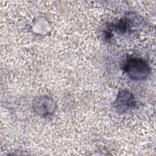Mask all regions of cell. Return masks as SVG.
I'll use <instances>...</instances> for the list:
<instances>
[{"mask_svg":"<svg viewBox=\"0 0 156 156\" xmlns=\"http://www.w3.org/2000/svg\"><path fill=\"white\" fill-rule=\"evenodd\" d=\"M56 104L54 99L48 96H40L32 102V108L35 113L41 117L51 116L55 111Z\"/></svg>","mask_w":156,"mask_h":156,"instance_id":"2","label":"cell"},{"mask_svg":"<svg viewBox=\"0 0 156 156\" xmlns=\"http://www.w3.org/2000/svg\"><path fill=\"white\" fill-rule=\"evenodd\" d=\"M141 18L131 13L126 15L116 24H112L110 28L119 34L129 33L138 29L141 26Z\"/></svg>","mask_w":156,"mask_h":156,"instance_id":"3","label":"cell"},{"mask_svg":"<svg viewBox=\"0 0 156 156\" xmlns=\"http://www.w3.org/2000/svg\"><path fill=\"white\" fill-rule=\"evenodd\" d=\"M136 102L132 93L127 90H122L119 91L113 106L118 112L123 113L135 106Z\"/></svg>","mask_w":156,"mask_h":156,"instance_id":"4","label":"cell"},{"mask_svg":"<svg viewBox=\"0 0 156 156\" xmlns=\"http://www.w3.org/2000/svg\"><path fill=\"white\" fill-rule=\"evenodd\" d=\"M123 70L129 78L134 80H144L151 73L147 62L138 57H128L124 62Z\"/></svg>","mask_w":156,"mask_h":156,"instance_id":"1","label":"cell"}]
</instances>
